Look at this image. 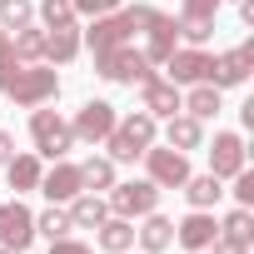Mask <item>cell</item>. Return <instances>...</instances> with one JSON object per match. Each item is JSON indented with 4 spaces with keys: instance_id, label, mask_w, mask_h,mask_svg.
I'll list each match as a JSON object with an SVG mask.
<instances>
[{
    "instance_id": "4dcf8cb0",
    "label": "cell",
    "mask_w": 254,
    "mask_h": 254,
    "mask_svg": "<svg viewBox=\"0 0 254 254\" xmlns=\"http://www.w3.org/2000/svg\"><path fill=\"white\" fill-rule=\"evenodd\" d=\"M40 20H45V30H60V25H75L80 15L70 0H40Z\"/></svg>"
},
{
    "instance_id": "8d00e7d4",
    "label": "cell",
    "mask_w": 254,
    "mask_h": 254,
    "mask_svg": "<svg viewBox=\"0 0 254 254\" xmlns=\"http://www.w3.org/2000/svg\"><path fill=\"white\" fill-rule=\"evenodd\" d=\"M50 254H95V249H90V244H80V239H70V234H65V239H50Z\"/></svg>"
},
{
    "instance_id": "e0dca14e",
    "label": "cell",
    "mask_w": 254,
    "mask_h": 254,
    "mask_svg": "<svg viewBox=\"0 0 254 254\" xmlns=\"http://www.w3.org/2000/svg\"><path fill=\"white\" fill-rule=\"evenodd\" d=\"M75 55H80V25L45 30V50H40V60H45V65H70Z\"/></svg>"
},
{
    "instance_id": "cb8c5ba5",
    "label": "cell",
    "mask_w": 254,
    "mask_h": 254,
    "mask_svg": "<svg viewBox=\"0 0 254 254\" xmlns=\"http://www.w3.org/2000/svg\"><path fill=\"white\" fill-rule=\"evenodd\" d=\"M180 110H185V115H194V120L204 125V120H214V115H219L224 105H219V90H214V85L204 80V85H190V100H185Z\"/></svg>"
},
{
    "instance_id": "8992f818",
    "label": "cell",
    "mask_w": 254,
    "mask_h": 254,
    "mask_svg": "<svg viewBox=\"0 0 254 254\" xmlns=\"http://www.w3.org/2000/svg\"><path fill=\"white\" fill-rule=\"evenodd\" d=\"M140 160H145V170H150V180H155L160 190H180V185L190 180V155H185V150H170V145L155 150V145H150Z\"/></svg>"
},
{
    "instance_id": "484cf974",
    "label": "cell",
    "mask_w": 254,
    "mask_h": 254,
    "mask_svg": "<svg viewBox=\"0 0 254 254\" xmlns=\"http://www.w3.org/2000/svg\"><path fill=\"white\" fill-rule=\"evenodd\" d=\"M10 50H15V60H20V65H40L45 25H20V30H15V40H10Z\"/></svg>"
},
{
    "instance_id": "ab89813d",
    "label": "cell",
    "mask_w": 254,
    "mask_h": 254,
    "mask_svg": "<svg viewBox=\"0 0 254 254\" xmlns=\"http://www.w3.org/2000/svg\"><path fill=\"white\" fill-rule=\"evenodd\" d=\"M0 254H15V249H5V244H0Z\"/></svg>"
},
{
    "instance_id": "277c9868",
    "label": "cell",
    "mask_w": 254,
    "mask_h": 254,
    "mask_svg": "<svg viewBox=\"0 0 254 254\" xmlns=\"http://www.w3.org/2000/svg\"><path fill=\"white\" fill-rule=\"evenodd\" d=\"M30 140H35V155H45V160H65V155L75 150L70 120H60L55 110H40V105H35V115H30Z\"/></svg>"
},
{
    "instance_id": "ee69618b",
    "label": "cell",
    "mask_w": 254,
    "mask_h": 254,
    "mask_svg": "<svg viewBox=\"0 0 254 254\" xmlns=\"http://www.w3.org/2000/svg\"><path fill=\"white\" fill-rule=\"evenodd\" d=\"M125 254H130V249H125Z\"/></svg>"
},
{
    "instance_id": "4316f807",
    "label": "cell",
    "mask_w": 254,
    "mask_h": 254,
    "mask_svg": "<svg viewBox=\"0 0 254 254\" xmlns=\"http://www.w3.org/2000/svg\"><path fill=\"white\" fill-rule=\"evenodd\" d=\"M75 224H70V209L65 204H50L45 214H35V234H45V239H65Z\"/></svg>"
},
{
    "instance_id": "83f0119b",
    "label": "cell",
    "mask_w": 254,
    "mask_h": 254,
    "mask_svg": "<svg viewBox=\"0 0 254 254\" xmlns=\"http://www.w3.org/2000/svg\"><path fill=\"white\" fill-rule=\"evenodd\" d=\"M219 234H224V239H239V244H249V239H254V214H249L244 204H239V209H229V214L219 219Z\"/></svg>"
},
{
    "instance_id": "b9f144b4",
    "label": "cell",
    "mask_w": 254,
    "mask_h": 254,
    "mask_svg": "<svg viewBox=\"0 0 254 254\" xmlns=\"http://www.w3.org/2000/svg\"><path fill=\"white\" fill-rule=\"evenodd\" d=\"M0 40H5V30H0Z\"/></svg>"
},
{
    "instance_id": "ac0fdd59",
    "label": "cell",
    "mask_w": 254,
    "mask_h": 254,
    "mask_svg": "<svg viewBox=\"0 0 254 254\" xmlns=\"http://www.w3.org/2000/svg\"><path fill=\"white\" fill-rule=\"evenodd\" d=\"M65 209H70V224H75V229H95V224H105V219H110L105 194H90V190H80Z\"/></svg>"
},
{
    "instance_id": "f35d334b",
    "label": "cell",
    "mask_w": 254,
    "mask_h": 254,
    "mask_svg": "<svg viewBox=\"0 0 254 254\" xmlns=\"http://www.w3.org/2000/svg\"><path fill=\"white\" fill-rule=\"evenodd\" d=\"M10 155H15V135H5V130H0V170L10 165Z\"/></svg>"
},
{
    "instance_id": "3957f363",
    "label": "cell",
    "mask_w": 254,
    "mask_h": 254,
    "mask_svg": "<svg viewBox=\"0 0 254 254\" xmlns=\"http://www.w3.org/2000/svg\"><path fill=\"white\" fill-rule=\"evenodd\" d=\"M5 95L20 105V110H35V105H50L55 95H60V75L50 70V65H20L15 70V80L5 85Z\"/></svg>"
},
{
    "instance_id": "30bf717a",
    "label": "cell",
    "mask_w": 254,
    "mask_h": 254,
    "mask_svg": "<svg viewBox=\"0 0 254 254\" xmlns=\"http://www.w3.org/2000/svg\"><path fill=\"white\" fill-rule=\"evenodd\" d=\"M165 65H170V85H204V80H209V65H214V55H209V50H194V45H185V50H175Z\"/></svg>"
},
{
    "instance_id": "d590c367",
    "label": "cell",
    "mask_w": 254,
    "mask_h": 254,
    "mask_svg": "<svg viewBox=\"0 0 254 254\" xmlns=\"http://www.w3.org/2000/svg\"><path fill=\"white\" fill-rule=\"evenodd\" d=\"M224 0H185V15H199V20H214V10Z\"/></svg>"
},
{
    "instance_id": "4fadbf2b",
    "label": "cell",
    "mask_w": 254,
    "mask_h": 254,
    "mask_svg": "<svg viewBox=\"0 0 254 254\" xmlns=\"http://www.w3.org/2000/svg\"><path fill=\"white\" fill-rule=\"evenodd\" d=\"M35 190H40L50 204H70V199L80 194V165H70V160H55V170H45Z\"/></svg>"
},
{
    "instance_id": "7bdbcfd3",
    "label": "cell",
    "mask_w": 254,
    "mask_h": 254,
    "mask_svg": "<svg viewBox=\"0 0 254 254\" xmlns=\"http://www.w3.org/2000/svg\"><path fill=\"white\" fill-rule=\"evenodd\" d=\"M194 254H204V249H194Z\"/></svg>"
},
{
    "instance_id": "e575fe53",
    "label": "cell",
    "mask_w": 254,
    "mask_h": 254,
    "mask_svg": "<svg viewBox=\"0 0 254 254\" xmlns=\"http://www.w3.org/2000/svg\"><path fill=\"white\" fill-rule=\"evenodd\" d=\"M234 199H239V204H244V209H249V204H254V175H249V165H244V170H239V175H234Z\"/></svg>"
},
{
    "instance_id": "7a4b0ae2",
    "label": "cell",
    "mask_w": 254,
    "mask_h": 254,
    "mask_svg": "<svg viewBox=\"0 0 254 254\" xmlns=\"http://www.w3.org/2000/svg\"><path fill=\"white\" fill-rule=\"evenodd\" d=\"M95 75L110 80V85H145L155 75V65L145 60V50L135 45H115V50H100L95 55Z\"/></svg>"
},
{
    "instance_id": "5b68a950",
    "label": "cell",
    "mask_w": 254,
    "mask_h": 254,
    "mask_svg": "<svg viewBox=\"0 0 254 254\" xmlns=\"http://www.w3.org/2000/svg\"><path fill=\"white\" fill-rule=\"evenodd\" d=\"M105 204H110V214H120V219H145L155 204H160V185L155 180H115L110 190H105Z\"/></svg>"
},
{
    "instance_id": "52a82bcc",
    "label": "cell",
    "mask_w": 254,
    "mask_h": 254,
    "mask_svg": "<svg viewBox=\"0 0 254 254\" xmlns=\"http://www.w3.org/2000/svg\"><path fill=\"white\" fill-rule=\"evenodd\" d=\"M115 105L110 100H85L80 105V115L70 120V130H75V140H85V145H105V135L115 130Z\"/></svg>"
},
{
    "instance_id": "7c38bea8",
    "label": "cell",
    "mask_w": 254,
    "mask_h": 254,
    "mask_svg": "<svg viewBox=\"0 0 254 254\" xmlns=\"http://www.w3.org/2000/svg\"><path fill=\"white\" fill-rule=\"evenodd\" d=\"M180 105H185L180 85H170V80H155V75L140 85V110H145V115H155V120H170V115H180Z\"/></svg>"
},
{
    "instance_id": "8fae6325",
    "label": "cell",
    "mask_w": 254,
    "mask_h": 254,
    "mask_svg": "<svg viewBox=\"0 0 254 254\" xmlns=\"http://www.w3.org/2000/svg\"><path fill=\"white\" fill-rule=\"evenodd\" d=\"M239 170H244V140L234 130H219L214 145H209V175L214 180H234Z\"/></svg>"
},
{
    "instance_id": "d6a6232c",
    "label": "cell",
    "mask_w": 254,
    "mask_h": 254,
    "mask_svg": "<svg viewBox=\"0 0 254 254\" xmlns=\"http://www.w3.org/2000/svg\"><path fill=\"white\" fill-rule=\"evenodd\" d=\"M15 70H20V60H15V50H10V35L0 40V95H5V85L15 80Z\"/></svg>"
},
{
    "instance_id": "60d3db41",
    "label": "cell",
    "mask_w": 254,
    "mask_h": 254,
    "mask_svg": "<svg viewBox=\"0 0 254 254\" xmlns=\"http://www.w3.org/2000/svg\"><path fill=\"white\" fill-rule=\"evenodd\" d=\"M0 209H5V199H0Z\"/></svg>"
},
{
    "instance_id": "d4e9b609",
    "label": "cell",
    "mask_w": 254,
    "mask_h": 254,
    "mask_svg": "<svg viewBox=\"0 0 254 254\" xmlns=\"http://www.w3.org/2000/svg\"><path fill=\"white\" fill-rule=\"evenodd\" d=\"M115 125H120V130L130 135L140 150H150V145H155V135H160V120H155V115H145V110H130L125 120H115Z\"/></svg>"
},
{
    "instance_id": "1f68e13d",
    "label": "cell",
    "mask_w": 254,
    "mask_h": 254,
    "mask_svg": "<svg viewBox=\"0 0 254 254\" xmlns=\"http://www.w3.org/2000/svg\"><path fill=\"white\" fill-rule=\"evenodd\" d=\"M175 25H180V35H185L194 50H204V45H209V35H214V20H199V15H180Z\"/></svg>"
},
{
    "instance_id": "f546056e",
    "label": "cell",
    "mask_w": 254,
    "mask_h": 254,
    "mask_svg": "<svg viewBox=\"0 0 254 254\" xmlns=\"http://www.w3.org/2000/svg\"><path fill=\"white\" fill-rule=\"evenodd\" d=\"M35 15V0H0V30H20Z\"/></svg>"
},
{
    "instance_id": "9c48e42d",
    "label": "cell",
    "mask_w": 254,
    "mask_h": 254,
    "mask_svg": "<svg viewBox=\"0 0 254 254\" xmlns=\"http://www.w3.org/2000/svg\"><path fill=\"white\" fill-rule=\"evenodd\" d=\"M249 70H254V45L224 50V55H214V65H209V85H214V90H234V85L249 80Z\"/></svg>"
},
{
    "instance_id": "5bb4252c",
    "label": "cell",
    "mask_w": 254,
    "mask_h": 254,
    "mask_svg": "<svg viewBox=\"0 0 254 254\" xmlns=\"http://www.w3.org/2000/svg\"><path fill=\"white\" fill-rule=\"evenodd\" d=\"M214 234H219V219L209 214V209H190L180 224H175V239L194 254V249H209L214 244Z\"/></svg>"
},
{
    "instance_id": "7402d4cb",
    "label": "cell",
    "mask_w": 254,
    "mask_h": 254,
    "mask_svg": "<svg viewBox=\"0 0 254 254\" xmlns=\"http://www.w3.org/2000/svg\"><path fill=\"white\" fill-rule=\"evenodd\" d=\"M180 190H185V199H190L194 209H214V204L224 199V180H214V175H190Z\"/></svg>"
},
{
    "instance_id": "74e56055",
    "label": "cell",
    "mask_w": 254,
    "mask_h": 254,
    "mask_svg": "<svg viewBox=\"0 0 254 254\" xmlns=\"http://www.w3.org/2000/svg\"><path fill=\"white\" fill-rule=\"evenodd\" d=\"M214 254H249V244H239V239H224V234H214V244H209Z\"/></svg>"
},
{
    "instance_id": "44dd1931",
    "label": "cell",
    "mask_w": 254,
    "mask_h": 254,
    "mask_svg": "<svg viewBox=\"0 0 254 254\" xmlns=\"http://www.w3.org/2000/svg\"><path fill=\"white\" fill-rule=\"evenodd\" d=\"M40 155H10V165H5V180H10V190L15 194H30L35 185H40Z\"/></svg>"
},
{
    "instance_id": "f1b7e54d",
    "label": "cell",
    "mask_w": 254,
    "mask_h": 254,
    "mask_svg": "<svg viewBox=\"0 0 254 254\" xmlns=\"http://www.w3.org/2000/svg\"><path fill=\"white\" fill-rule=\"evenodd\" d=\"M105 150H110V160H115V165H135V160L145 155V150H140V145H135L130 135H125V130H120V125H115V130L105 135Z\"/></svg>"
},
{
    "instance_id": "ba28073f",
    "label": "cell",
    "mask_w": 254,
    "mask_h": 254,
    "mask_svg": "<svg viewBox=\"0 0 254 254\" xmlns=\"http://www.w3.org/2000/svg\"><path fill=\"white\" fill-rule=\"evenodd\" d=\"M0 244L15 249V254H25V249L35 244V214L20 204V194L5 199V209H0Z\"/></svg>"
},
{
    "instance_id": "6da1fadb",
    "label": "cell",
    "mask_w": 254,
    "mask_h": 254,
    "mask_svg": "<svg viewBox=\"0 0 254 254\" xmlns=\"http://www.w3.org/2000/svg\"><path fill=\"white\" fill-rule=\"evenodd\" d=\"M155 15H160L155 5H120V10H110V15H95V25L80 35V45H90V55L115 50V45H130L140 30H150Z\"/></svg>"
},
{
    "instance_id": "d6986e66",
    "label": "cell",
    "mask_w": 254,
    "mask_h": 254,
    "mask_svg": "<svg viewBox=\"0 0 254 254\" xmlns=\"http://www.w3.org/2000/svg\"><path fill=\"white\" fill-rule=\"evenodd\" d=\"M135 239H140V249L145 254H165L170 244H175V219H165V214H145V224L135 229Z\"/></svg>"
},
{
    "instance_id": "2e32d148",
    "label": "cell",
    "mask_w": 254,
    "mask_h": 254,
    "mask_svg": "<svg viewBox=\"0 0 254 254\" xmlns=\"http://www.w3.org/2000/svg\"><path fill=\"white\" fill-rule=\"evenodd\" d=\"M165 145H170V150H185V155L199 150V145H204V125H199L194 115H185V110L170 115V120H165Z\"/></svg>"
},
{
    "instance_id": "9a60e30c",
    "label": "cell",
    "mask_w": 254,
    "mask_h": 254,
    "mask_svg": "<svg viewBox=\"0 0 254 254\" xmlns=\"http://www.w3.org/2000/svg\"><path fill=\"white\" fill-rule=\"evenodd\" d=\"M175 50H180V25H175L170 15H155L150 30H145V60H150V65H165Z\"/></svg>"
},
{
    "instance_id": "ffe728a7",
    "label": "cell",
    "mask_w": 254,
    "mask_h": 254,
    "mask_svg": "<svg viewBox=\"0 0 254 254\" xmlns=\"http://www.w3.org/2000/svg\"><path fill=\"white\" fill-rule=\"evenodd\" d=\"M100 234H95V244L105 249V254H125L135 244V219H120V214H110L105 224H95Z\"/></svg>"
},
{
    "instance_id": "603a6c76",
    "label": "cell",
    "mask_w": 254,
    "mask_h": 254,
    "mask_svg": "<svg viewBox=\"0 0 254 254\" xmlns=\"http://www.w3.org/2000/svg\"><path fill=\"white\" fill-rule=\"evenodd\" d=\"M110 185H115V160H110V155H90V160L80 165V190L105 194Z\"/></svg>"
},
{
    "instance_id": "836d02e7",
    "label": "cell",
    "mask_w": 254,
    "mask_h": 254,
    "mask_svg": "<svg viewBox=\"0 0 254 254\" xmlns=\"http://www.w3.org/2000/svg\"><path fill=\"white\" fill-rule=\"evenodd\" d=\"M70 5H75V15L95 20V15H110V10H120V0H70Z\"/></svg>"
}]
</instances>
